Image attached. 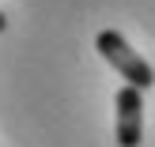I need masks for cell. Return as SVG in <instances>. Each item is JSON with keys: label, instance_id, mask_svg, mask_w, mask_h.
<instances>
[{"label": "cell", "instance_id": "6da1fadb", "mask_svg": "<svg viewBox=\"0 0 155 147\" xmlns=\"http://www.w3.org/2000/svg\"><path fill=\"white\" fill-rule=\"evenodd\" d=\"M95 49H98V57H102L125 83H133V87H140V91L155 87V68L125 42V34H117V30H98Z\"/></svg>", "mask_w": 155, "mask_h": 147}, {"label": "cell", "instance_id": "7a4b0ae2", "mask_svg": "<svg viewBox=\"0 0 155 147\" xmlns=\"http://www.w3.org/2000/svg\"><path fill=\"white\" fill-rule=\"evenodd\" d=\"M114 110H117V121H114L117 147H140V140H144V91L125 83L114 98Z\"/></svg>", "mask_w": 155, "mask_h": 147}, {"label": "cell", "instance_id": "3957f363", "mask_svg": "<svg viewBox=\"0 0 155 147\" xmlns=\"http://www.w3.org/2000/svg\"><path fill=\"white\" fill-rule=\"evenodd\" d=\"M4 30H8V15L0 11V34H4Z\"/></svg>", "mask_w": 155, "mask_h": 147}]
</instances>
